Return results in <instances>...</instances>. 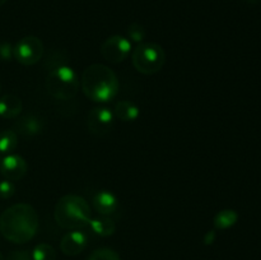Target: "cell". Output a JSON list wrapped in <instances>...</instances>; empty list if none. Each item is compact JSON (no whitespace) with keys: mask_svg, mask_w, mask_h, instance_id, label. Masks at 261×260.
I'll return each instance as SVG.
<instances>
[{"mask_svg":"<svg viewBox=\"0 0 261 260\" xmlns=\"http://www.w3.org/2000/svg\"><path fill=\"white\" fill-rule=\"evenodd\" d=\"M18 145V134L14 130H3L0 132V153L10 154Z\"/></svg>","mask_w":261,"mask_h":260,"instance_id":"cell-17","label":"cell"},{"mask_svg":"<svg viewBox=\"0 0 261 260\" xmlns=\"http://www.w3.org/2000/svg\"><path fill=\"white\" fill-rule=\"evenodd\" d=\"M127 36L132 42L142 43L143 40L145 38V30L142 24L139 23H132L127 28Z\"/></svg>","mask_w":261,"mask_h":260,"instance_id":"cell-20","label":"cell"},{"mask_svg":"<svg viewBox=\"0 0 261 260\" xmlns=\"http://www.w3.org/2000/svg\"><path fill=\"white\" fill-rule=\"evenodd\" d=\"M0 161H2V160H0Z\"/></svg>","mask_w":261,"mask_h":260,"instance_id":"cell-29","label":"cell"},{"mask_svg":"<svg viewBox=\"0 0 261 260\" xmlns=\"http://www.w3.org/2000/svg\"><path fill=\"white\" fill-rule=\"evenodd\" d=\"M14 58V53H13V46L8 42L0 43V60L9 61Z\"/></svg>","mask_w":261,"mask_h":260,"instance_id":"cell-23","label":"cell"},{"mask_svg":"<svg viewBox=\"0 0 261 260\" xmlns=\"http://www.w3.org/2000/svg\"><path fill=\"white\" fill-rule=\"evenodd\" d=\"M132 53V41L125 36L114 35L106 38L101 46V55L111 64L122 63Z\"/></svg>","mask_w":261,"mask_h":260,"instance_id":"cell-7","label":"cell"},{"mask_svg":"<svg viewBox=\"0 0 261 260\" xmlns=\"http://www.w3.org/2000/svg\"><path fill=\"white\" fill-rule=\"evenodd\" d=\"M23 103L19 97L14 94H5L0 97V117L15 119L22 112Z\"/></svg>","mask_w":261,"mask_h":260,"instance_id":"cell-13","label":"cell"},{"mask_svg":"<svg viewBox=\"0 0 261 260\" xmlns=\"http://www.w3.org/2000/svg\"><path fill=\"white\" fill-rule=\"evenodd\" d=\"M0 172L5 180L18 181L27 173V162L19 154H7L0 161Z\"/></svg>","mask_w":261,"mask_h":260,"instance_id":"cell-9","label":"cell"},{"mask_svg":"<svg viewBox=\"0 0 261 260\" xmlns=\"http://www.w3.org/2000/svg\"><path fill=\"white\" fill-rule=\"evenodd\" d=\"M246 2L251 3V4H256V3H260L261 0H246Z\"/></svg>","mask_w":261,"mask_h":260,"instance_id":"cell-25","label":"cell"},{"mask_svg":"<svg viewBox=\"0 0 261 260\" xmlns=\"http://www.w3.org/2000/svg\"><path fill=\"white\" fill-rule=\"evenodd\" d=\"M33 260H56V250L50 244H38L36 245L32 251Z\"/></svg>","mask_w":261,"mask_h":260,"instance_id":"cell-18","label":"cell"},{"mask_svg":"<svg viewBox=\"0 0 261 260\" xmlns=\"http://www.w3.org/2000/svg\"><path fill=\"white\" fill-rule=\"evenodd\" d=\"M139 114V107H138L134 102L129 101V99H122V101H119L115 105V117L124 122L134 121V120L138 119Z\"/></svg>","mask_w":261,"mask_h":260,"instance_id":"cell-14","label":"cell"},{"mask_svg":"<svg viewBox=\"0 0 261 260\" xmlns=\"http://www.w3.org/2000/svg\"><path fill=\"white\" fill-rule=\"evenodd\" d=\"M0 260H5V259H4V256H3L2 252H0Z\"/></svg>","mask_w":261,"mask_h":260,"instance_id":"cell-27","label":"cell"},{"mask_svg":"<svg viewBox=\"0 0 261 260\" xmlns=\"http://www.w3.org/2000/svg\"><path fill=\"white\" fill-rule=\"evenodd\" d=\"M5 260H33L32 252H30L28 250H14L8 254Z\"/></svg>","mask_w":261,"mask_h":260,"instance_id":"cell-22","label":"cell"},{"mask_svg":"<svg viewBox=\"0 0 261 260\" xmlns=\"http://www.w3.org/2000/svg\"><path fill=\"white\" fill-rule=\"evenodd\" d=\"M43 126H45V122L40 115L27 114L15 121L14 132L24 137H33V135L40 134L43 130Z\"/></svg>","mask_w":261,"mask_h":260,"instance_id":"cell-11","label":"cell"},{"mask_svg":"<svg viewBox=\"0 0 261 260\" xmlns=\"http://www.w3.org/2000/svg\"><path fill=\"white\" fill-rule=\"evenodd\" d=\"M0 91H2V83H0Z\"/></svg>","mask_w":261,"mask_h":260,"instance_id":"cell-28","label":"cell"},{"mask_svg":"<svg viewBox=\"0 0 261 260\" xmlns=\"http://www.w3.org/2000/svg\"><path fill=\"white\" fill-rule=\"evenodd\" d=\"M94 209L99 216L112 217L119 209V200H117L116 195L109 190H101L93 196Z\"/></svg>","mask_w":261,"mask_h":260,"instance_id":"cell-12","label":"cell"},{"mask_svg":"<svg viewBox=\"0 0 261 260\" xmlns=\"http://www.w3.org/2000/svg\"><path fill=\"white\" fill-rule=\"evenodd\" d=\"M89 227H91L92 231L96 235L101 237H107L111 236L116 231V223L112 219V217H106V216H99L91 218L89 221Z\"/></svg>","mask_w":261,"mask_h":260,"instance_id":"cell-15","label":"cell"},{"mask_svg":"<svg viewBox=\"0 0 261 260\" xmlns=\"http://www.w3.org/2000/svg\"><path fill=\"white\" fill-rule=\"evenodd\" d=\"M38 229V214L32 205L18 203L0 214V233L13 244H25Z\"/></svg>","mask_w":261,"mask_h":260,"instance_id":"cell-1","label":"cell"},{"mask_svg":"<svg viewBox=\"0 0 261 260\" xmlns=\"http://www.w3.org/2000/svg\"><path fill=\"white\" fill-rule=\"evenodd\" d=\"M82 91L93 102H110L117 96L119 79L112 69L103 64H92L82 73Z\"/></svg>","mask_w":261,"mask_h":260,"instance_id":"cell-2","label":"cell"},{"mask_svg":"<svg viewBox=\"0 0 261 260\" xmlns=\"http://www.w3.org/2000/svg\"><path fill=\"white\" fill-rule=\"evenodd\" d=\"M5 2H7V0H0V7H2V5H4Z\"/></svg>","mask_w":261,"mask_h":260,"instance_id":"cell-26","label":"cell"},{"mask_svg":"<svg viewBox=\"0 0 261 260\" xmlns=\"http://www.w3.org/2000/svg\"><path fill=\"white\" fill-rule=\"evenodd\" d=\"M214 239H216V233H214L213 231H209L208 233L205 235V237H204V242H205V244H213V241H214Z\"/></svg>","mask_w":261,"mask_h":260,"instance_id":"cell-24","label":"cell"},{"mask_svg":"<svg viewBox=\"0 0 261 260\" xmlns=\"http://www.w3.org/2000/svg\"><path fill=\"white\" fill-rule=\"evenodd\" d=\"M87 260H121L120 255L115 250L109 249V247H99L94 250Z\"/></svg>","mask_w":261,"mask_h":260,"instance_id":"cell-19","label":"cell"},{"mask_svg":"<svg viewBox=\"0 0 261 260\" xmlns=\"http://www.w3.org/2000/svg\"><path fill=\"white\" fill-rule=\"evenodd\" d=\"M237 219H239V214L236 212L232 211V209H223V211L218 212L216 214V217L213 219V223L216 228L227 229L229 227L234 226Z\"/></svg>","mask_w":261,"mask_h":260,"instance_id":"cell-16","label":"cell"},{"mask_svg":"<svg viewBox=\"0 0 261 260\" xmlns=\"http://www.w3.org/2000/svg\"><path fill=\"white\" fill-rule=\"evenodd\" d=\"M43 51H45L43 42L36 36H25L20 38L15 46H13L14 59L25 66L37 64L42 59Z\"/></svg>","mask_w":261,"mask_h":260,"instance_id":"cell-6","label":"cell"},{"mask_svg":"<svg viewBox=\"0 0 261 260\" xmlns=\"http://www.w3.org/2000/svg\"><path fill=\"white\" fill-rule=\"evenodd\" d=\"M54 218L61 228L81 229L88 226L92 218L91 206L81 195L68 194L60 198L54 209Z\"/></svg>","mask_w":261,"mask_h":260,"instance_id":"cell-3","label":"cell"},{"mask_svg":"<svg viewBox=\"0 0 261 260\" xmlns=\"http://www.w3.org/2000/svg\"><path fill=\"white\" fill-rule=\"evenodd\" d=\"M132 61L137 71L144 75H153L162 70L166 63V54L158 43H139L133 51Z\"/></svg>","mask_w":261,"mask_h":260,"instance_id":"cell-5","label":"cell"},{"mask_svg":"<svg viewBox=\"0 0 261 260\" xmlns=\"http://www.w3.org/2000/svg\"><path fill=\"white\" fill-rule=\"evenodd\" d=\"M46 91L53 98L59 101H70L79 89V79L73 68L60 65L51 69L46 78Z\"/></svg>","mask_w":261,"mask_h":260,"instance_id":"cell-4","label":"cell"},{"mask_svg":"<svg viewBox=\"0 0 261 260\" xmlns=\"http://www.w3.org/2000/svg\"><path fill=\"white\" fill-rule=\"evenodd\" d=\"M115 121L114 111H111L107 107H94L89 111L88 117H87V126L88 130L94 135L107 134L111 130L112 125Z\"/></svg>","mask_w":261,"mask_h":260,"instance_id":"cell-8","label":"cell"},{"mask_svg":"<svg viewBox=\"0 0 261 260\" xmlns=\"http://www.w3.org/2000/svg\"><path fill=\"white\" fill-rule=\"evenodd\" d=\"M15 185L10 180L0 181V198L9 199L14 195Z\"/></svg>","mask_w":261,"mask_h":260,"instance_id":"cell-21","label":"cell"},{"mask_svg":"<svg viewBox=\"0 0 261 260\" xmlns=\"http://www.w3.org/2000/svg\"><path fill=\"white\" fill-rule=\"evenodd\" d=\"M87 244V235L81 229H73L63 236L60 241V250L66 256H75L86 249Z\"/></svg>","mask_w":261,"mask_h":260,"instance_id":"cell-10","label":"cell"}]
</instances>
